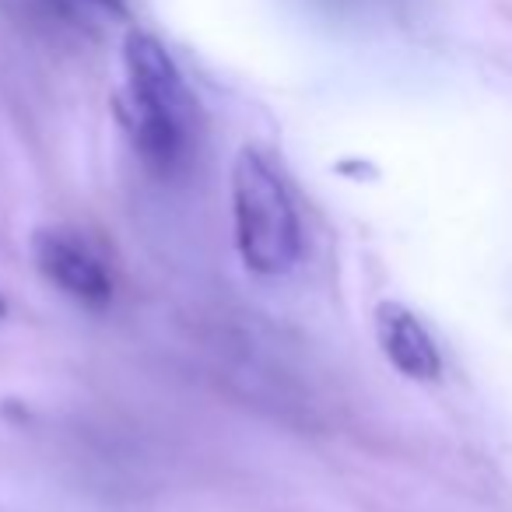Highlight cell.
Returning a JSON list of instances; mask_svg holds the SVG:
<instances>
[{"label":"cell","mask_w":512,"mask_h":512,"mask_svg":"<svg viewBox=\"0 0 512 512\" xmlns=\"http://www.w3.org/2000/svg\"><path fill=\"white\" fill-rule=\"evenodd\" d=\"M123 74L137 155L151 172L172 176L190 158L197 137V102L176 60L148 32H130L123 39Z\"/></svg>","instance_id":"1"},{"label":"cell","mask_w":512,"mask_h":512,"mask_svg":"<svg viewBox=\"0 0 512 512\" xmlns=\"http://www.w3.org/2000/svg\"><path fill=\"white\" fill-rule=\"evenodd\" d=\"M232 239L242 267L260 278H281L302 256L299 207L260 148H242L232 162Z\"/></svg>","instance_id":"2"},{"label":"cell","mask_w":512,"mask_h":512,"mask_svg":"<svg viewBox=\"0 0 512 512\" xmlns=\"http://www.w3.org/2000/svg\"><path fill=\"white\" fill-rule=\"evenodd\" d=\"M36 267L60 295L85 309H106L113 302V267L102 246L74 225H46L32 239Z\"/></svg>","instance_id":"3"},{"label":"cell","mask_w":512,"mask_h":512,"mask_svg":"<svg viewBox=\"0 0 512 512\" xmlns=\"http://www.w3.org/2000/svg\"><path fill=\"white\" fill-rule=\"evenodd\" d=\"M372 320H376L379 351L400 376L414 379V383H435L442 376V351L414 309L386 299L376 306Z\"/></svg>","instance_id":"4"},{"label":"cell","mask_w":512,"mask_h":512,"mask_svg":"<svg viewBox=\"0 0 512 512\" xmlns=\"http://www.w3.org/2000/svg\"><path fill=\"white\" fill-rule=\"evenodd\" d=\"M95 4H106V8H113V11H120V0H95Z\"/></svg>","instance_id":"5"},{"label":"cell","mask_w":512,"mask_h":512,"mask_svg":"<svg viewBox=\"0 0 512 512\" xmlns=\"http://www.w3.org/2000/svg\"><path fill=\"white\" fill-rule=\"evenodd\" d=\"M0 313H4V306H0Z\"/></svg>","instance_id":"6"}]
</instances>
